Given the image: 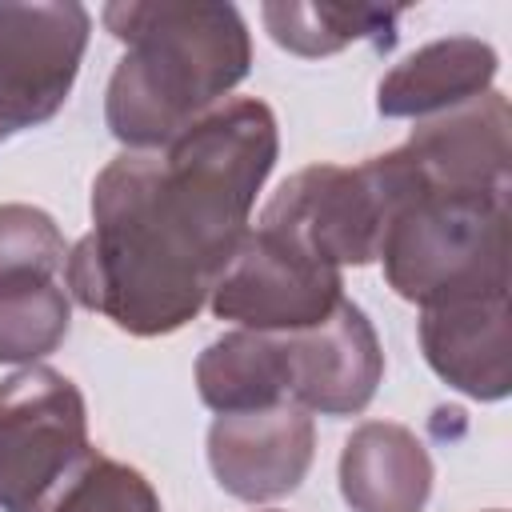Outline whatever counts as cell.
Instances as JSON below:
<instances>
[{
	"label": "cell",
	"instance_id": "6da1fadb",
	"mask_svg": "<svg viewBox=\"0 0 512 512\" xmlns=\"http://www.w3.org/2000/svg\"><path fill=\"white\" fill-rule=\"evenodd\" d=\"M280 156L276 112L232 96L164 148H124L92 180V232L68 248L64 292L128 336L180 332L252 232Z\"/></svg>",
	"mask_w": 512,
	"mask_h": 512
},
{
	"label": "cell",
	"instance_id": "5bb4252c",
	"mask_svg": "<svg viewBox=\"0 0 512 512\" xmlns=\"http://www.w3.org/2000/svg\"><path fill=\"white\" fill-rule=\"evenodd\" d=\"M196 392L216 416L256 412L288 400L284 336L232 328L196 356Z\"/></svg>",
	"mask_w": 512,
	"mask_h": 512
},
{
	"label": "cell",
	"instance_id": "7a4b0ae2",
	"mask_svg": "<svg viewBox=\"0 0 512 512\" xmlns=\"http://www.w3.org/2000/svg\"><path fill=\"white\" fill-rule=\"evenodd\" d=\"M100 20L124 44L104 92V124L124 148H164L252 72L236 4L112 0Z\"/></svg>",
	"mask_w": 512,
	"mask_h": 512
},
{
	"label": "cell",
	"instance_id": "ffe728a7",
	"mask_svg": "<svg viewBox=\"0 0 512 512\" xmlns=\"http://www.w3.org/2000/svg\"><path fill=\"white\" fill-rule=\"evenodd\" d=\"M272 512H276V508H272Z\"/></svg>",
	"mask_w": 512,
	"mask_h": 512
},
{
	"label": "cell",
	"instance_id": "2e32d148",
	"mask_svg": "<svg viewBox=\"0 0 512 512\" xmlns=\"http://www.w3.org/2000/svg\"><path fill=\"white\" fill-rule=\"evenodd\" d=\"M72 328V300L60 280H0V364H40Z\"/></svg>",
	"mask_w": 512,
	"mask_h": 512
},
{
	"label": "cell",
	"instance_id": "d6986e66",
	"mask_svg": "<svg viewBox=\"0 0 512 512\" xmlns=\"http://www.w3.org/2000/svg\"><path fill=\"white\" fill-rule=\"evenodd\" d=\"M488 512H504V508H488Z\"/></svg>",
	"mask_w": 512,
	"mask_h": 512
},
{
	"label": "cell",
	"instance_id": "30bf717a",
	"mask_svg": "<svg viewBox=\"0 0 512 512\" xmlns=\"http://www.w3.org/2000/svg\"><path fill=\"white\" fill-rule=\"evenodd\" d=\"M508 136V96L492 88L452 112L416 120L400 148L432 192H512Z\"/></svg>",
	"mask_w": 512,
	"mask_h": 512
},
{
	"label": "cell",
	"instance_id": "8fae6325",
	"mask_svg": "<svg viewBox=\"0 0 512 512\" xmlns=\"http://www.w3.org/2000/svg\"><path fill=\"white\" fill-rule=\"evenodd\" d=\"M420 348L428 368L456 392L496 404L512 392V320L508 292L456 296L420 308Z\"/></svg>",
	"mask_w": 512,
	"mask_h": 512
},
{
	"label": "cell",
	"instance_id": "4fadbf2b",
	"mask_svg": "<svg viewBox=\"0 0 512 512\" xmlns=\"http://www.w3.org/2000/svg\"><path fill=\"white\" fill-rule=\"evenodd\" d=\"M432 456L412 428L392 420L360 424L340 452V496L352 512H424Z\"/></svg>",
	"mask_w": 512,
	"mask_h": 512
},
{
	"label": "cell",
	"instance_id": "ac0fdd59",
	"mask_svg": "<svg viewBox=\"0 0 512 512\" xmlns=\"http://www.w3.org/2000/svg\"><path fill=\"white\" fill-rule=\"evenodd\" d=\"M68 240L60 224L36 204H0V280L44 276L60 280Z\"/></svg>",
	"mask_w": 512,
	"mask_h": 512
},
{
	"label": "cell",
	"instance_id": "52a82bcc",
	"mask_svg": "<svg viewBox=\"0 0 512 512\" xmlns=\"http://www.w3.org/2000/svg\"><path fill=\"white\" fill-rule=\"evenodd\" d=\"M88 36L92 12L76 0L0 4V144L64 108Z\"/></svg>",
	"mask_w": 512,
	"mask_h": 512
},
{
	"label": "cell",
	"instance_id": "9a60e30c",
	"mask_svg": "<svg viewBox=\"0 0 512 512\" xmlns=\"http://www.w3.org/2000/svg\"><path fill=\"white\" fill-rule=\"evenodd\" d=\"M260 20L284 52L320 60V56L344 52L348 44H360V40L388 52L396 44L400 8L328 4V0H312V4L308 0H268L260 8Z\"/></svg>",
	"mask_w": 512,
	"mask_h": 512
},
{
	"label": "cell",
	"instance_id": "ba28073f",
	"mask_svg": "<svg viewBox=\"0 0 512 512\" xmlns=\"http://www.w3.org/2000/svg\"><path fill=\"white\" fill-rule=\"evenodd\" d=\"M312 456V412L292 400L256 412H228L208 428V468L216 484L244 504H268L296 492L312 468Z\"/></svg>",
	"mask_w": 512,
	"mask_h": 512
},
{
	"label": "cell",
	"instance_id": "3957f363",
	"mask_svg": "<svg viewBox=\"0 0 512 512\" xmlns=\"http://www.w3.org/2000/svg\"><path fill=\"white\" fill-rule=\"evenodd\" d=\"M384 280L420 308L508 292V192L420 188L380 240Z\"/></svg>",
	"mask_w": 512,
	"mask_h": 512
},
{
	"label": "cell",
	"instance_id": "9c48e42d",
	"mask_svg": "<svg viewBox=\"0 0 512 512\" xmlns=\"http://www.w3.org/2000/svg\"><path fill=\"white\" fill-rule=\"evenodd\" d=\"M280 336L292 404L316 416H360L372 404L384 380V348L360 304L340 300L316 328Z\"/></svg>",
	"mask_w": 512,
	"mask_h": 512
},
{
	"label": "cell",
	"instance_id": "e0dca14e",
	"mask_svg": "<svg viewBox=\"0 0 512 512\" xmlns=\"http://www.w3.org/2000/svg\"><path fill=\"white\" fill-rule=\"evenodd\" d=\"M32 512H164L152 480L96 448H88Z\"/></svg>",
	"mask_w": 512,
	"mask_h": 512
},
{
	"label": "cell",
	"instance_id": "7c38bea8",
	"mask_svg": "<svg viewBox=\"0 0 512 512\" xmlns=\"http://www.w3.org/2000/svg\"><path fill=\"white\" fill-rule=\"evenodd\" d=\"M496 72L500 56L488 40L444 36L384 72L376 84V112L388 120H428L492 92Z\"/></svg>",
	"mask_w": 512,
	"mask_h": 512
},
{
	"label": "cell",
	"instance_id": "277c9868",
	"mask_svg": "<svg viewBox=\"0 0 512 512\" xmlns=\"http://www.w3.org/2000/svg\"><path fill=\"white\" fill-rule=\"evenodd\" d=\"M424 188L404 148L368 156L356 168L308 164L264 204L256 228H268L332 268H360L380 256L392 216Z\"/></svg>",
	"mask_w": 512,
	"mask_h": 512
},
{
	"label": "cell",
	"instance_id": "8992f818",
	"mask_svg": "<svg viewBox=\"0 0 512 512\" xmlns=\"http://www.w3.org/2000/svg\"><path fill=\"white\" fill-rule=\"evenodd\" d=\"M344 300V272L316 260L300 244L252 228L220 280L212 284L208 308L248 332H300L316 328Z\"/></svg>",
	"mask_w": 512,
	"mask_h": 512
},
{
	"label": "cell",
	"instance_id": "5b68a950",
	"mask_svg": "<svg viewBox=\"0 0 512 512\" xmlns=\"http://www.w3.org/2000/svg\"><path fill=\"white\" fill-rule=\"evenodd\" d=\"M84 392L48 364L0 380V512H32L88 452Z\"/></svg>",
	"mask_w": 512,
	"mask_h": 512
}]
</instances>
